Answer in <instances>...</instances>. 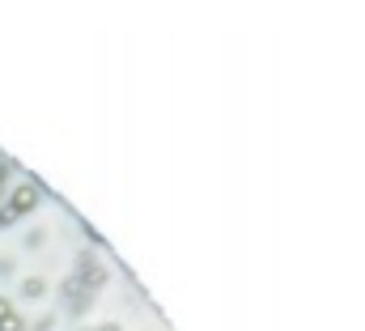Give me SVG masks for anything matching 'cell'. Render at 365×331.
<instances>
[{
	"label": "cell",
	"instance_id": "1",
	"mask_svg": "<svg viewBox=\"0 0 365 331\" xmlns=\"http://www.w3.org/2000/svg\"><path fill=\"white\" fill-rule=\"evenodd\" d=\"M34 204H38V183H21V187H13V195H9L5 209H0V217H5V221H17V217H26Z\"/></svg>",
	"mask_w": 365,
	"mask_h": 331
},
{
	"label": "cell",
	"instance_id": "2",
	"mask_svg": "<svg viewBox=\"0 0 365 331\" xmlns=\"http://www.w3.org/2000/svg\"><path fill=\"white\" fill-rule=\"evenodd\" d=\"M0 331H21V319L13 310V301H5V297H0Z\"/></svg>",
	"mask_w": 365,
	"mask_h": 331
},
{
	"label": "cell",
	"instance_id": "3",
	"mask_svg": "<svg viewBox=\"0 0 365 331\" xmlns=\"http://www.w3.org/2000/svg\"><path fill=\"white\" fill-rule=\"evenodd\" d=\"M21 293H26V297H38V293H43V280H38V276H30L26 285H21Z\"/></svg>",
	"mask_w": 365,
	"mask_h": 331
},
{
	"label": "cell",
	"instance_id": "4",
	"mask_svg": "<svg viewBox=\"0 0 365 331\" xmlns=\"http://www.w3.org/2000/svg\"><path fill=\"white\" fill-rule=\"evenodd\" d=\"M9 174H13V166H9V158H0V187L9 183Z\"/></svg>",
	"mask_w": 365,
	"mask_h": 331
}]
</instances>
